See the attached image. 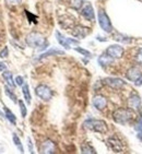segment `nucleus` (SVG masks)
Here are the masks:
<instances>
[{
  "instance_id": "1",
  "label": "nucleus",
  "mask_w": 142,
  "mask_h": 154,
  "mask_svg": "<svg viewBox=\"0 0 142 154\" xmlns=\"http://www.w3.org/2000/svg\"><path fill=\"white\" fill-rule=\"evenodd\" d=\"M113 118L118 124L126 125L127 122H132L136 118V114L133 113L132 109H129V108H118L114 112Z\"/></svg>"
},
{
  "instance_id": "2",
  "label": "nucleus",
  "mask_w": 142,
  "mask_h": 154,
  "mask_svg": "<svg viewBox=\"0 0 142 154\" xmlns=\"http://www.w3.org/2000/svg\"><path fill=\"white\" fill-rule=\"evenodd\" d=\"M26 44L32 48H37L39 51L46 48L48 45L47 41L45 39V37L42 35L41 33L37 32H32L26 36Z\"/></svg>"
},
{
  "instance_id": "3",
  "label": "nucleus",
  "mask_w": 142,
  "mask_h": 154,
  "mask_svg": "<svg viewBox=\"0 0 142 154\" xmlns=\"http://www.w3.org/2000/svg\"><path fill=\"white\" fill-rule=\"evenodd\" d=\"M84 128L90 129L95 132H100V134H106L108 131L106 122L104 120H97V119H88L84 122Z\"/></svg>"
},
{
  "instance_id": "4",
  "label": "nucleus",
  "mask_w": 142,
  "mask_h": 154,
  "mask_svg": "<svg viewBox=\"0 0 142 154\" xmlns=\"http://www.w3.org/2000/svg\"><path fill=\"white\" fill-rule=\"evenodd\" d=\"M98 24L103 31H105L106 33H112L113 32V25L110 22L108 15L106 14V12L104 10H100L98 11Z\"/></svg>"
},
{
  "instance_id": "5",
  "label": "nucleus",
  "mask_w": 142,
  "mask_h": 154,
  "mask_svg": "<svg viewBox=\"0 0 142 154\" xmlns=\"http://www.w3.org/2000/svg\"><path fill=\"white\" fill-rule=\"evenodd\" d=\"M35 94L39 96L43 101H49L53 97V91L49 86L45 85V84H39V86H36L35 89Z\"/></svg>"
},
{
  "instance_id": "6",
  "label": "nucleus",
  "mask_w": 142,
  "mask_h": 154,
  "mask_svg": "<svg viewBox=\"0 0 142 154\" xmlns=\"http://www.w3.org/2000/svg\"><path fill=\"white\" fill-rule=\"evenodd\" d=\"M56 38H57V41H58V43H59L63 48H66V49H70L71 44H74V45L79 44V41L73 39V38L65 37V36L62 35L60 32H58V31L56 32Z\"/></svg>"
},
{
  "instance_id": "7",
  "label": "nucleus",
  "mask_w": 142,
  "mask_h": 154,
  "mask_svg": "<svg viewBox=\"0 0 142 154\" xmlns=\"http://www.w3.org/2000/svg\"><path fill=\"white\" fill-rule=\"evenodd\" d=\"M106 54L114 59H118L124 55V48L120 45H110L106 49Z\"/></svg>"
},
{
  "instance_id": "8",
  "label": "nucleus",
  "mask_w": 142,
  "mask_h": 154,
  "mask_svg": "<svg viewBox=\"0 0 142 154\" xmlns=\"http://www.w3.org/2000/svg\"><path fill=\"white\" fill-rule=\"evenodd\" d=\"M107 144L110 148V150L113 152H115V153H120V152L124 151V146H122V141L118 138H116V137H112V138L107 140Z\"/></svg>"
},
{
  "instance_id": "9",
  "label": "nucleus",
  "mask_w": 142,
  "mask_h": 154,
  "mask_svg": "<svg viewBox=\"0 0 142 154\" xmlns=\"http://www.w3.org/2000/svg\"><path fill=\"white\" fill-rule=\"evenodd\" d=\"M104 83L108 85L110 88L112 89H115V90H119L122 89V86H125V81L122 80V79H119V78H106L105 80H104Z\"/></svg>"
},
{
  "instance_id": "10",
  "label": "nucleus",
  "mask_w": 142,
  "mask_h": 154,
  "mask_svg": "<svg viewBox=\"0 0 142 154\" xmlns=\"http://www.w3.org/2000/svg\"><path fill=\"white\" fill-rule=\"evenodd\" d=\"M56 152V144L51 140L47 139L41 144V153L44 154H53Z\"/></svg>"
},
{
  "instance_id": "11",
  "label": "nucleus",
  "mask_w": 142,
  "mask_h": 154,
  "mask_svg": "<svg viewBox=\"0 0 142 154\" xmlns=\"http://www.w3.org/2000/svg\"><path fill=\"white\" fill-rule=\"evenodd\" d=\"M126 77H127V79L129 81L137 82L142 77V72L138 67H131L127 71V73H126Z\"/></svg>"
},
{
  "instance_id": "12",
  "label": "nucleus",
  "mask_w": 142,
  "mask_h": 154,
  "mask_svg": "<svg viewBox=\"0 0 142 154\" xmlns=\"http://www.w3.org/2000/svg\"><path fill=\"white\" fill-rule=\"evenodd\" d=\"M93 106L98 110H103L107 106V98L103 95H95L93 97Z\"/></svg>"
},
{
  "instance_id": "13",
  "label": "nucleus",
  "mask_w": 142,
  "mask_h": 154,
  "mask_svg": "<svg viewBox=\"0 0 142 154\" xmlns=\"http://www.w3.org/2000/svg\"><path fill=\"white\" fill-rule=\"evenodd\" d=\"M81 14H82L83 18H85L88 21H93V20H94L95 14H94V9H93L92 5H90V3H86L85 6L82 8V10H81Z\"/></svg>"
},
{
  "instance_id": "14",
  "label": "nucleus",
  "mask_w": 142,
  "mask_h": 154,
  "mask_svg": "<svg viewBox=\"0 0 142 154\" xmlns=\"http://www.w3.org/2000/svg\"><path fill=\"white\" fill-rule=\"evenodd\" d=\"M72 35L74 37H78V38H84L88 34L90 33V30L88 27H83V26H76L73 27L72 30Z\"/></svg>"
},
{
  "instance_id": "15",
  "label": "nucleus",
  "mask_w": 142,
  "mask_h": 154,
  "mask_svg": "<svg viewBox=\"0 0 142 154\" xmlns=\"http://www.w3.org/2000/svg\"><path fill=\"white\" fill-rule=\"evenodd\" d=\"M128 103H129V106H130L131 108H133V109L139 108L140 105H141V100H140V96L138 94H136V93H133L130 97H129V101H128Z\"/></svg>"
},
{
  "instance_id": "16",
  "label": "nucleus",
  "mask_w": 142,
  "mask_h": 154,
  "mask_svg": "<svg viewBox=\"0 0 142 154\" xmlns=\"http://www.w3.org/2000/svg\"><path fill=\"white\" fill-rule=\"evenodd\" d=\"M97 61H98V63H100V66H102V67H106V66H110V63H113L114 58H112V57L108 56V55L105 53L98 57Z\"/></svg>"
},
{
  "instance_id": "17",
  "label": "nucleus",
  "mask_w": 142,
  "mask_h": 154,
  "mask_svg": "<svg viewBox=\"0 0 142 154\" xmlns=\"http://www.w3.org/2000/svg\"><path fill=\"white\" fill-rule=\"evenodd\" d=\"M2 77H3V79L6 80L7 84H8L10 88L14 89L15 85H17V83H15V81L13 80V77H12V72L8 71V70H5V72H2Z\"/></svg>"
},
{
  "instance_id": "18",
  "label": "nucleus",
  "mask_w": 142,
  "mask_h": 154,
  "mask_svg": "<svg viewBox=\"0 0 142 154\" xmlns=\"http://www.w3.org/2000/svg\"><path fill=\"white\" fill-rule=\"evenodd\" d=\"M63 54H65V53H63L62 51H59V49H55V48H53V49H51V51H45L44 54H42L37 59L41 60V59H44V58H47V57L55 56V55H63Z\"/></svg>"
},
{
  "instance_id": "19",
  "label": "nucleus",
  "mask_w": 142,
  "mask_h": 154,
  "mask_svg": "<svg viewBox=\"0 0 142 154\" xmlns=\"http://www.w3.org/2000/svg\"><path fill=\"white\" fill-rule=\"evenodd\" d=\"M3 110H5V117L9 120L10 124L15 126V125H17V117L14 116V114L12 113L9 108H7V107H3Z\"/></svg>"
},
{
  "instance_id": "20",
  "label": "nucleus",
  "mask_w": 142,
  "mask_h": 154,
  "mask_svg": "<svg viewBox=\"0 0 142 154\" xmlns=\"http://www.w3.org/2000/svg\"><path fill=\"white\" fill-rule=\"evenodd\" d=\"M22 92H23V96L25 98V102L27 104H31V101H32V97H31V93H30V89H29V85L26 83H24L22 85Z\"/></svg>"
},
{
  "instance_id": "21",
  "label": "nucleus",
  "mask_w": 142,
  "mask_h": 154,
  "mask_svg": "<svg viewBox=\"0 0 142 154\" xmlns=\"http://www.w3.org/2000/svg\"><path fill=\"white\" fill-rule=\"evenodd\" d=\"M81 153H84V154H95L96 151H95V149L92 146L91 144L89 143H83L81 145Z\"/></svg>"
},
{
  "instance_id": "22",
  "label": "nucleus",
  "mask_w": 142,
  "mask_h": 154,
  "mask_svg": "<svg viewBox=\"0 0 142 154\" xmlns=\"http://www.w3.org/2000/svg\"><path fill=\"white\" fill-rule=\"evenodd\" d=\"M12 139H13V142H14V145L18 148V150L21 152V153H24V149H23V145H22V143H21V140L20 138H19L18 136L15 134H12Z\"/></svg>"
},
{
  "instance_id": "23",
  "label": "nucleus",
  "mask_w": 142,
  "mask_h": 154,
  "mask_svg": "<svg viewBox=\"0 0 142 154\" xmlns=\"http://www.w3.org/2000/svg\"><path fill=\"white\" fill-rule=\"evenodd\" d=\"M5 93H6V94L9 96V98H11L14 103H17V102H18V100H17V96H15L14 93L12 92L11 90L9 89V86H6V88H5Z\"/></svg>"
},
{
  "instance_id": "24",
  "label": "nucleus",
  "mask_w": 142,
  "mask_h": 154,
  "mask_svg": "<svg viewBox=\"0 0 142 154\" xmlns=\"http://www.w3.org/2000/svg\"><path fill=\"white\" fill-rule=\"evenodd\" d=\"M19 106H20L21 116H22L23 118H25V117H26V114H27V109H26V107H25V105H24L23 101H19Z\"/></svg>"
},
{
  "instance_id": "25",
  "label": "nucleus",
  "mask_w": 142,
  "mask_h": 154,
  "mask_svg": "<svg viewBox=\"0 0 142 154\" xmlns=\"http://www.w3.org/2000/svg\"><path fill=\"white\" fill-rule=\"evenodd\" d=\"M70 6L76 10H79L82 7V0H71Z\"/></svg>"
},
{
  "instance_id": "26",
  "label": "nucleus",
  "mask_w": 142,
  "mask_h": 154,
  "mask_svg": "<svg viewBox=\"0 0 142 154\" xmlns=\"http://www.w3.org/2000/svg\"><path fill=\"white\" fill-rule=\"evenodd\" d=\"M76 51L82 54L83 56H85V57H91L92 56V54L90 53L89 51H86V49H83V48H81V47H77V48H76Z\"/></svg>"
},
{
  "instance_id": "27",
  "label": "nucleus",
  "mask_w": 142,
  "mask_h": 154,
  "mask_svg": "<svg viewBox=\"0 0 142 154\" xmlns=\"http://www.w3.org/2000/svg\"><path fill=\"white\" fill-rule=\"evenodd\" d=\"M8 6H18L22 2V0H5Z\"/></svg>"
},
{
  "instance_id": "28",
  "label": "nucleus",
  "mask_w": 142,
  "mask_h": 154,
  "mask_svg": "<svg viewBox=\"0 0 142 154\" xmlns=\"http://www.w3.org/2000/svg\"><path fill=\"white\" fill-rule=\"evenodd\" d=\"M8 55H9V49H8V47L6 46L2 51H0V57H1V58H7Z\"/></svg>"
},
{
  "instance_id": "29",
  "label": "nucleus",
  "mask_w": 142,
  "mask_h": 154,
  "mask_svg": "<svg viewBox=\"0 0 142 154\" xmlns=\"http://www.w3.org/2000/svg\"><path fill=\"white\" fill-rule=\"evenodd\" d=\"M136 60L139 62V63H141V65H142V48H140L139 51H138V53H137Z\"/></svg>"
},
{
  "instance_id": "30",
  "label": "nucleus",
  "mask_w": 142,
  "mask_h": 154,
  "mask_svg": "<svg viewBox=\"0 0 142 154\" xmlns=\"http://www.w3.org/2000/svg\"><path fill=\"white\" fill-rule=\"evenodd\" d=\"M15 83L18 84V85H23L24 84V79L22 77H17V79H15Z\"/></svg>"
},
{
  "instance_id": "31",
  "label": "nucleus",
  "mask_w": 142,
  "mask_h": 154,
  "mask_svg": "<svg viewBox=\"0 0 142 154\" xmlns=\"http://www.w3.org/2000/svg\"><path fill=\"white\" fill-rule=\"evenodd\" d=\"M27 144H29V150H30L31 153H34V148H33L32 140H31V138H29V139H27Z\"/></svg>"
},
{
  "instance_id": "32",
  "label": "nucleus",
  "mask_w": 142,
  "mask_h": 154,
  "mask_svg": "<svg viewBox=\"0 0 142 154\" xmlns=\"http://www.w3.org/2000/svg\"><path fill=\"white\" fill-rule=\"evenodd\" d=\"M5 70H7L6 63H3V62H0V71H5Z\"/></svg>"
},
{
  "instance_id": "33",
  "label": "nucleus",
  "mask_w": 142,
  "mask_h": 154,
  "mask_svg": "<svg viewBox=\"0 0 142 154\" xmlns=\"http://www.w3.org/2000/svg\"><path fill=\"white\" fill-rule=\"evenodd\" d=\"M6 152V148H5V145L2 143H0V153H5Z\"/></svg>"
},
{
  "instance_id": "34",
  "label": "nucleus",
  "mask_w": 142,
  "mask_h": 154,
  "mask_svg": "<svg viewBox=\"0 0 142 154\" xmlns=\"http://www.w3.org/2000/svg\"><path fill=\"white\" fill-rule=\"evenodd\" d=\"M137 137H138V138H139V139L142 141V129H139V130H138V134H137Z\"/></svg>"
},
{
  "instance_id": "35",
  "label": "nucleus",
  "mask_w": 142,
  "mask_h": 154,
  "mask_svg": "<svg viewBox=\"0 0 142 154\" xmlns=\"http://www.w3.org/2000/svg\"><path fill=\"white\" fill-rule=\"evenodd\" d=\"M136 85H142V77L140 78L139 80H138V81L136 82Z\"/></svg>"
},
{
  "instance_id": "36",
  "label": "nucleus",
  "mask_w": 142,
  "mask_h": 154,
  "mask_svg": "<svg viewBox=\"0 0 142 154\" xmlns=\"http://www.w3.org/2000/svg\"><path fill=\"white\" fill-rule=\"evenodd\" d=\"M0 116H3V114H2V113H1V112H0Z\"/></svg>"
}]
</instances>
